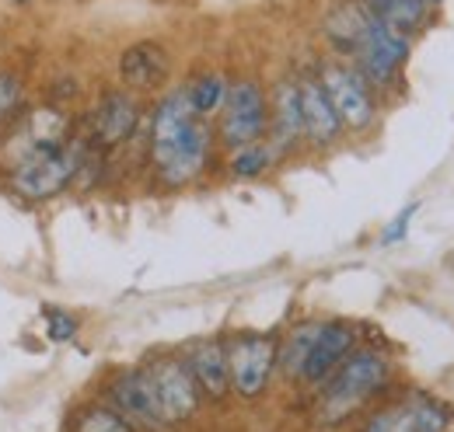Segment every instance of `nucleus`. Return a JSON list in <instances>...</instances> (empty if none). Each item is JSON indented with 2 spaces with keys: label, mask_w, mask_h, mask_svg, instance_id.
Masks as SVG:
<instances>
[{
  "label": "nucleus",
  "mask_w": 454,
  "mask_h": 432,
  "mask_svg": "<svg viewBox=\"0 0 454 432\" xmlns=\"http://www.w3.org/2000/svg\"><path fill=\"white\" fill-rule=\"evenodd\" d=\"M171 77V53L158 39H137L119 53V81L126 91H161Z\"/></svg>",
  "instance_id": "obj_15"
},
{
  "label": "nucleus",
  "mask_w": 454,
  "mask_h": 432,
  "mask_svg": "<svg viewBox=\"0 0 454 432\" xmlns=\"http://www.w3.org/2000/svg\"><path fill=\"white\" fill-rule=\"evenodd\" d=\"M388 380H392V356L374 345H356L333 370V377L322 383L318 419L325 426H340L371 397H378L388 387Z\"/></svg>",
  "instance_id": "obj_3"
},
{
  "label": "nucleus",
  "mask_w": 454,
  "mask_h": 432,
  "mask_svg": "<svg viewBox=\"0 0 454 432\" xmlns=\"http://www.w3.org/2000/svg\"><path fill=\"white\" fill-rule=\"evenodd\" d=\"M109 405L140 432L168 429V419L161 412V401H158V394H154L151 377H147L144 366L140 370H119L109 380Z\"/></svg>",
  "instance_id": "obj_11"
},
{
  "label": "nucleus",
  "mask_w": 454,
  "mask_h": 432,
  "mask_svg": "<svg viewBox=\"0 0 454 432\" xmlns=\"http://www.w3.org/2000/svg\"><path fill=\"white\" fill-rule=\"evenodd\" d=\"M74 432H140V429L133 422H126L113 405H88L74 419Z\"/></svg>",
  "instance_id": "obj_21"
},
{
  "label": "nucleus",
  "mask_w": 454,
  "mask_h": 432,
  "mask_svg": "<svg viewBox=\"0 0 454 432\" xmlns=\"http://www.w3.org/2000/svg\"><path fill=\"white\" fill-rule=\"evenodd\" d=\"M25 108V77L18 70H0V133Z\"/></svg>",
  "instance_id": "obj_22"
},
{
  "label": "nucleus",
  "mask_w": 454,
  "mask_h": 432,
  "mask_svg": "<svg viewBox=\"0 0 454 432\" xmlns=\"http://www.w3.org/2000/svg\"><path fill=\"white\" fill-rule=\"evenodd\" d=\"M277 370V338L273 335H238L227 342V374L231 390L245 401L259 397Z\"/></svg>",
  "instance_id": "obj_8"
},
{
  "label": "nucleus",
  "mask_w": 454,
  "mask_h": 432,
  "mask_svg": "<svg viewBox=\"0 0 454 432\" xmlns=\"http://www.w3.org/2000/svg\"><path fill=\"white\" fill-rule=\"evenodd\" d=\"M81 154H84V140H67L59 147H50L25 164L11 167V192L28 199V203H50L63 196L70 185H77V171H81Z\"/></svg>",
  "instance_id": "obj_4"
},
{
  "label": "nucleus",
  "mask_w": 454,
  "mask_h": 432,
  "mask_svg": "<svg viewBox=\"0 0 454 432\" xmlns=\"http://www.w3.org/2000/svg\"><path fill=\"white\" fill-rule=\"evenodd\" d=\"M416 213H419V203H409V206H405V210H402V213L392 220V227H385L381 241H385V244H398V241L409 234V220H412Z\"/></svg>",
  "instance_id": "obj_24"
},
{
  "label": "nucleus",
  "mask_w": 454,
  "mask_h": 432,
  "mask_svg": "<svg viewBox=\"0 0 454 432\" xmlns=\"http://www.w3.org/2000/svg\"><path fill=\"white\" fill-rule=\"evenodd\" d=\"M46 331L53 342H70L77 335V318H70L67 311H46Z\"/></svg>",
  "instance_id": "obj_23"
},
{
  "label": "nucleus",
  "mask_w": 454,
  "mask_h": 432,
  "mask_svg": "<svg viewBox=\"0 0 454 432\" xmlns=\"http://www.w3.org/2000/svg\"><path fill=\"white\" fill-rule=\"evenodd\" d=\"M270 133V95L255 77H238L227 88V98L217 112V140L227 150L266 140Z\"/></svg>",
  "instance_id": "obj_6"
},
{
  "label": "nucleus",
  "mask_w": 454,
  "mask_h": 432,
  "mask_svg": "<svg viewBox=\"0 0 454 432\" xmlns=\"http://www.w3.org/2000/svg\"><path fill=\"white\" fill-rule=\"evenodd\" d=\"M315 70H318V81H322L329 102L340 115L342 133L374 129V122H378V91L356 73V66L340 59V56H333V59H322Z\"/></svg>",
  "instance_id": "obj_7"
},
{
  "label": "nucleus",
  "mask_w": 454,
  "mask_h": 432,
  "mask_svg": "<svg viewBox=\"0 0 454 432\" xmlns=\"http://www.w3.org/2000/svg\"><path fill=\"white\" fill-rule=\"evenodd\" d=\"M185 370L192 374L196 387L203 397L210 401H221L231 390V374H227V342L221 338H203L196 345H189L185 352Z\"/></svg>",
  "instance_id": "obj_17"
},
{
  "label": "nucleus",
  "mask_w": 454,
  "mask_h": 432,
  "mask_svg": "<svg viewBox=\"0 0 454 432\" xmlns=\"http://www.w3.org/2000/svg\"><path fill=\"white\" fill-rule=\"evenodd\" d=\"M214 126L200 119L185 91L171 88L158 98L151 112V133H147V161L154 178L165 189H185L203 178L214 154Z\"/></svg>",
  "instance_id": "obj_1"
},
{
  "label": "nucleus",
  "mask_w": 454,
  "mask_h": 432,
  "mask_svg": "<svg viewBox=\"0 0 454 432\" xmlns=\"http://www.w3.org/2000/svg\"><path fill=\"white\" fill-rule=\"evenodd\" d=\"M322 32L336 56L353 63L374 91H388L402 81L412 39L378 21L360 0H336L322 21Z\"/></svg>",
  "instance_id": "obj_2"
},
{
  "label": "nucleus",
  "mask_w": 454,
  "mask_h": 432,
  "mask_svg": "<svg viewBox=\"0 0 454 432\" xmlns=\"http://www.w3.org/2000/svg\"><path fill=\"white\" fill-rule=\"evenodd\" d=\"M144 119V108H140V98L126 88H115V91H106L95 108L88 112V133L81 136L88 147L109 154L115 147L129 143L137 126Z\"/></svg>",
  "instance_id": "obj_9"
},
{
  "label": "nucleus",
  "mask_w": 454,
  "mask_h": 432,
  "mask_svg": "<svg viewBox=\"0 0 454 432\" xmlns=\"http://www.w3.org/2000/svg\"><path fill=\"white\" fill-rule=\"evenodd\" d=\"M70 140V115L57 105L21 108L0 133V167H18L28 158Z\"/></svg>",
  "instance_id": "obj_5"
},
{
  "label": "nucleus",
  "mask_w": 454,
  "mask_h": 432,
  "mask_svg": "<svg viewBox=\"0 0 454 432\" xmlns=\"http://www.w3.org/2000/svg\"><path fill=\"white\" fill-rule=\"evenodd\" d=\"M11 4H21V7H25V4H32V0H11Z\"/></svg>",
  "instance_id": "obj_25"
},
{
  "label": "nucleus",
  "mask_w": 454,
  "mask_h": 432,
  "mask_svg": "<svg viewBox=\"0 0 454 432\" xmlns=\"http://www.w3.org/2000/svg\"><path fill=\"white\" fill-rule=\"evenodd\" d=\"M430 4H434V7H437V4H444V0H430Z\"/></svg>",
  "instance_id": "obj_26"
},
{
  "label": "nucleus",
  "mask_w": 454,
  "mask_h": 432,
  "mask_svg": "<svg viewBox=\"0 0 454 432\" xmlns=\"http://www.w3.org/2000/svg\"><path fill=\"white\" fill-rule=\"evenodd\" d=\"M356 324L349 321H322L318 324V335L301 363V374L297 383H308V387H322L325 380L333 377V370L340 366L342 359L356 349Z\"/></svg>",
  "instance_id": "obj_14"
},
{
  "label": "nucleus",
  "mask_w": 454,
  "mask_h": 432,
  "mask_svg": "<svg viewBox=\"0 0 454 432\" xmlns=\"http://www.w3.org/2000/svg\"><path fill=\"white\" fill-rule=\"evenodd\" d=\"M144 370H147V377H151V387H154V394H158V401H161V412H165L168 426L189 422V419L200 412L203 394H200L196 380L185 370L182 359L161 356V359H151Z\"/></svg>",
  "instance_id": "obj_12"
},
{
  "label": "nucleus",
  "mask_w": 454,
  "mask_h": 432,
  "mask_svg": "<svg viewBox=\"0 0 454 432\" xmlns=\"http://www.w3.org/2000/svg\"><path fill=\"white\" fill-rule=\"evenodd\" d=\"M297 81V98H301V122H304V143L315 150H329L336 147L342 136V122L336 108L329 102L318 70H301L294 73Z\"/></svg>",
  "instance_id": "obj_13"
},
{
  "label": "nucleus",
  "mask_w": 454,
  "mask_h": 432,
  "mask_svg": "<svg viewBox=\"0 0 454 432\" xmlns=\"http://www.w3.org/2000/svg\"><path fill=\"white\" fill-rule=\"evenodd\" d=\"M448 426H451V408L434 394L412 390L385 405L381 412H374L364 432H448Z\"/></svg>",
  "instance_id": "obj_10"
},
{
  "label": "nucleus",
  "mask_w": 454,
  "mask_h": 432,
  "mask_svg": "<svg viewBox=\"0 0 454 432\" xmlns=\"http://www.w3.org/2000/svg\"><path fill=\"white\" fill-rule=\"evenodd\" d=\"M360 4L378 21H385L388 28H395L409 39H416L434 18V4L430 0H360Z\"/></svg>",
  "instance_id": "obj_18"
},
{
  "label": "nucleus",
  "mask_w": 454,
  "mask_h": 432,
  "mask_svg": "<svg viewBox=\"0 0 454 432\" xmlns=\"http://www.w3.org/2000/svg\"><path fill=\"white\" fill-rule=\"evenodd\" d=\"M227 88H231V81H227L221 70L196 73L189 84H182V91H185L192 112H196L200 119H207V122L217 119V112H221V105H224V98H227Z\"/></svg>",
  "instance_id": "obj_19"
},
{
  "label": "nucleus",
  "mask_w": 454,
  "mask_h": 432,
  "mask_svg": "<svg viewBox=\"0 0 454 432\" xmlns=\"http://www.w3.org/2000/svg\"><path fill=\"white\" fill-rule=\"evenodd\" d=\"M277 161H280V154L273 150V143L270 140H259V143L227 150V174L238 178V181H255V178H262Z\"/></svg>",
  "instance_id": "obj_20"
},
{
  "label": "nucleus",
  "mask_w": 454,
  "mask_h": 432,
  "mask_svg": "<svg viewBox=\"0 0 454 432\" xmlns=\"http://www.w3.org/2000/svg\"><path fill=\"white\" fill-rule=\"evenodd\" d=\"M266 140L273 150L286 158L290 150L304 147V122H301V98H297V81L284 77L277 81V91L270 95V133Z\"/></svg>",
  "instance_id": "obj_16"
}]
</instances>
